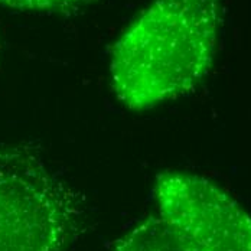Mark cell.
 <instances>
[{
	"label": "cell",
	"mask_w": 251,
	"mask_h": 251,
	"mask_svg": "<svg viewBox=\"0 0 251 251\" xmlns=\"http://www.w3.org/2000/svg\"><path fill=\"white\" fill-rule=\"evenodd\" d=\"M154 194L159 220L180 251H251V215L211 180L166 171Z\"/></svg>",
	"instance_id": "3"
},
{
	"label": "cell",
	"mask_w": 251,
	"mask_h": 251,
	"mask_svg": "<svg viewBox=\"0 0 251 251\" xmlns=\"http://www.w3.org/2000/svg\"><path fill=\"white\" fill-rule=\"evenodd\" d=\"M218 26L220 0H154L111 50L116 97L142 111L189 93L212 64Z\"/></svg>",
	"instance_id": "1"
},
{
	"label": "cell",
	"mask_w": 251,
	"mask_h": 251,
	"mask_svg": "<svg viewBox=\"0 0 251 251\" xmlns=\"http://www.w3.org/2000/svg\"><path fill=\"white\" fill-rule=\"evenodd\" d=\"M97 1L99 0H0V4L18 10L76 15Z\"/></svg>",
	"instance_id": "5"
},
{
	"label": "cell",
	"mask_w": 251,
	"mask_h": 251,
	"mask_svg": "<svg viewBox=\"0 0 251 251\" xmlns=\"http://www.w3.org/2000/svg\"><path fill=\"white\" fill-rule=\"evenodd\" d=\"M79 224L76 194L42 154L0 143V251H67Z\"/></svg>",
	"instance_id": "2"
},
{
	"label": "cell",
	"mask_w": 251,
	"mask_h": 251,
	"mask_svg": "<svg viewBox=\"0 0 251 251\" xmlns=\"http://www.w3.org/2000/svg\"><path fill=\"white\" fill-rule=\"evenodd\" d=\"M113 251H180L159 218L149 217L116 243Z\"/></svg>",
	"instance_id": "4"
}]
</instances>
